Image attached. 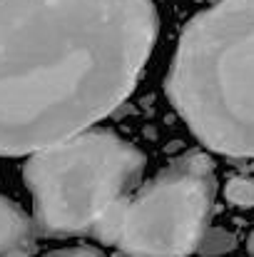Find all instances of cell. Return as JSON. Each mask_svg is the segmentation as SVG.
<instances>
[{
    "label": "cell",
    "mask_w": 254,
    "mask_h": 257,
    "mask_svg": "<svg viewBox=\"0 0 254 257\" xmlns=\"http://www.w3.org/2000/svg\"><path fill=\"white\" fill-rule=\"evenodd\" d=\"M157 30L152 0H0V155H33L120 110Z\"/></svg>",
    "instance_id": "6da1fadb"
},
{
    "label": "cell",
    "mask_w": 254,
    "mask_h": 257,
    "mask_svg": "<svg viewBox=\"0 0 254 257\" xmlns=\"http://www.w3.org/2000/svg\"><path fill=\"white\" fill-rule=\"evenodd\" d=\"M237 247V235L224 230V227H212L202 235L199 245H197V255L202 257H219L227 255Z\"/></svg>",
    "instance_id": "8992f818"
},
{
    "label": "cell",
    "mask_w": 254,
    "mask_h": 257,
    "mask_svg": "<svg viewBox=\"0 0 254 257\" xmlns=\"http://www.w3.org/2000/svg\"><path fill=\"white\" fill-rule=\"evenodd\" d=\"M145 163L142 150L110 130L80 133L33 153L23 170L33 195V232L43 240L92 237L137 187Z\"/></svg>",
    "instance_id": "3957f363"
},
{
    "label": "cell",
    "mask_w": 254,
    "mask_h": 257,
    "mask_svg": "<svg viewBox=\"0 0 254 257\" xmlns=\"http://www.w3.org/2000/svg\"><path fill=\"white\" fill-rule=\"evenodd\" d=\"M224 197L237 207H254V180L232 177L224 187Z\"/></svg>",
    "instance_id": "52a82bcc"
},
{
    "label": "cell",
    "mask_w": 254,
    "mask_h": 257,
    "mask_svg": "<svg viewBox=\"0 0 254 257\" xmlns=\"http://www.w3.org/2000/svg\"><path fill=\"white\" fill-rule=\"evenodd\" d=\"M247 250H249V255H254V232L249 235V240H247Z\"/></svg>",
    "instance_id": "30bf717a"
},
{
    "label": "cell",
    "mask_w": 254,
    "mask_h": 257,
    "mask_svg": "<svg viewBox=\"0 0 254 257\" xmlns=\"http://www.w3.org/2000/svg\"><path fill=\"white\" fill-rule=\"evenodd\" d=\"M3 257H33V250L30 247H18V250H10L8 255Z\"/></svg>",
    "instance_id": "9c48e42d"
},
{
    "label": "cell",
    "mask_w": 254,
    "mask_h": 257,
    "mask_svg": "<svg viewBox=\"0 0 254 257\" xmlns=\"http://www.w3.org/2000/svg\"><path fill=\"white\" fill-rule=\"evenodd\" d=\"M217 180L212 160L187 153L122 200L95 230L125 257H189L209 230Z\"/></svg>",
    "instance_id": "277c9868"
},
{
    "label": "cell",
    "mask_w": 254,
    "mask_h": 257,
    "mask_svg": "<svg viewBox=\"0 0 254 257\" xmlns=\"http://www.w3.org/2000/svg\"><path fill=\"white\" fill-rule=\"evenodd\" d=\"M167 95L202 145L254 160V0H217L187 23Z\"/></svg>",
    "instance_id": "7a4b0ae2"
},
{
    "label": "cell",
    "mask_w": 254,
    "mask_h": 257,
    "mask_svg": "<svg viewBox=\"0 0 254 257\" xmlns=\"http://www.w3.org/2000/svg\"><path fill=\"white\" fill-rule=\"evenodd\" d=\"M33 220L23 212V207L0 195V257L18 247L33 250Z\"/></svg>",
    "instance_id": "5b68a950"
},
{
    "label": "cell",
    "mask_w": 254,
    "mask_h": 257,
    "mask_svg": "<svg viewBox=\"0 0 254 257\" xmlns=\"http://www.w3.org/2000/svg\"><path fill=\"white\" fill-rule=\"evenodd\" d=\"M45 257H105L100 255L97 250H90V247H70V250H58V252H50Z\"/></svg>",
    "instance_id": "ba28073f"
}]
</instances>
